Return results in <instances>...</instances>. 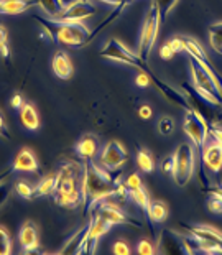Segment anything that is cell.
Listing matches in <instances>:
<instances>
[{
    "label": "cell",
    "instance_id": "obj_4",
    "mask_svg": "<svg viewBox=\"0 0 222 255\" xmlns=\"http://www.w3.org/2000/svg\"><path fill=\"white\" fill-rule=\"evenodd\" d=\"M160 26L161 25H160L158 10H156L155 3H151L147 15H145V18H143L142 31H140V41H138V56L145 59V61H148L150 53L153 50Z\"/></svg>",
    "mask_w": 222,
    "mask_h": 255
},
{
    "label": "cell",
    "instance_id": "obj_23",
    "mask_svg": "<svg viewBox=\"0 0 222 255\" xmlns=\"http://www.w3.org/2000/svg\"><path fill=\"white\" fill-rule=\"evenodd\" d=\"M209 45L216 53L222 55V21H216L209 26Z\"/></svg>",
    "mask_w": 222,
    "mask_h": 255
},
{
    "label": "cell",
    "instance_id": "obj_35",
    "mask_svg": "<svg viewBox=\"0 0 222 255\" xmlns=\"http://www.w3.org/2000/svg\"><path fill=\"white\" fill-rule=\"evenodd\" d=\"M150 73H147V71L138 73L137 78H135V84H137L138 88H148V86L151 84V76H150Z\"/></svg>",
    "mask_w": 222,
    "mask_h": 255
},
{
    "label": "cell",
    "instance_id": "obj_21",
    "mask_svg": "<svg viewBox=\"0 0 222 255\" xmlns=\"http://www.w3.org/2000/svg\"><path fill=\"white\" fill-rule=\"evenodd\" d=\"M89 226L83 227V229H81L78 234H76L74 237H71V241H68L66 246H64L61 251H59V254H81L84 242H86V237H88Z\"/></svg>",
    "mask_w": 222,
    "mask_h": 255
},
{
    "label": "cell",
    "instance_id": "obj_26",
    "mask_svg": "<svg viewBox=\"0 0 222 255\" xmlns=\"http://www.w3.org/2000/svg\"><path fill=\"white\" fill-rule=\"evenodd\" d=\"M137 163L138 168L142 170L143 173H151L155 170V161H153V156L148 150L145 148H140L138 153H137Z\"/></svg>",
    "mask_w": 222,
    "mask_h": 255
},
{
    "label": "cell",
    "instance_id": "obj_42",
    "mask_svg": "<svg viewBox=\"0 0 222 255\" xmlns=\"http://www.w3.org/2000/svg\"><path fill=\"white\" fill-rule=\"evenodd\" d=\"M160 56H161V59H165V61H168V59H171L173 56H175V53H173V51H171V48L165 43V45L160 48Z\"/></svg>",
    "mask_w": 222,
    "mask_h": 255
},
{
    "label": "cell",
    "instance_id": "obj_39",
    "mask_svg": "<svg viewBox=\"0 0 222 255\" xmlns=\"http://www.w3.org/2000/svg\"><path fill=\"white\" fill-rule=\"evenodd\" d=\"M112 251H113V254H118V255H128L130 254V247H128L127 242L117 241L115 244H113Z\"/></svg>",
    "mask_w": 222,
    "mask_h": 255
},
{
    "label": "cell",
    "instance_id": "obj_8",
    "mask_svg": "<svg viewBox=\"0 0 222 255\" xmlns=\"http://www.w3.org/2000/svg\"><path fill=\"white\" fill-rule=\"evenodd\" d=\"M188 232L199 244V252L222 254V232L214 226H186Z\"/></svg>",
    "mask_w": 222,
    "mask_h": 255
},
{
    "label": "cell",
    "instance_id": "obj_47",
    "mask_svg": "<svg viewBox=\"0 0 222 255\" xmlns=\"http://www.w3.org/2000/svg\"><path fill=\"white\" fill-rule=\"evenodd\" d=\"M7 38H8L7 30H5V26L0 25V45H3V43H7Z\"/></svg>",
    "mask_w": 222,
    "mask_h": 255
},
{
    "label": "cell",
    "instance_id": "obj_22",
    "mask_svg": "<svg viewBox=\"0 0 222 255\" xmlns=\"http://www.w3.org/2000/svg\"><path fill=\"white\" fill-rule=\"evenodd\" d=\"M148 218L151 219V222H163L166 221L168 214H170V209H168L166 203H163V201H150L148 204Z\"/></svg>",
    "mask_w": 222,
    "mask_h": 255
},
{
    "label": "cell",
    "instance_id": "obj_50",
    "mask_svg": "<svg viewBox=\"0 0 222 255\" xmlns=\"http://www.w3.org/2000/svg\"><path fill=\"white\" fill-rule=\"evenodd\" d=\"M3 3V0H0V5H2Z\"/></svg>",
    "mask_w": 222,
    "mask_h": 255
},
{
    "label": "cell",
    "instance_id": "obj_17",
    "mask_svg": "<svg viewBox=\"0 0 222 255\" xmlns=\"http://www.w3.org/2000/svg\"><path fill=\"white\" fill-rule=\"evenodd\" d=\"M53 73H55L59 79H69L73 76V63L69 59L68 53L64 51H56L51 61Z\"/></svg>",
    "mask_w": 222,
    "mask_h": 255
},
{
    "label": "cell",
    "instance_id": "obj_9",
    "mask_svg": "<svg viewBox=\"0 0 222 255\" xmlns=\"http://www.w3.org/2000/svg\"><path fill=\"white\" fill-rule=\"evenodd\" d=\"M127 160H128V151L125 150V146L120 142H117V140H111V142H107L104 148H102L101 165L106 166L107 170H111V171L120 170V168L127 163Z\"/></svg>",
    "mask_w": 222,
    "mask_h": 255
},
{
    "label": "cell",
    "instance_id": "obj_31",
    "mask_svg": "<svg viewBox=\"0 0 222 255\" xmlns=\"http://www.w3.org/2000/svg\"><path fill=\"white\" fill-rule=\"evenodd\" d=\"M208 209L214 214H221L222 213V198L218 196V194H209Z\"/></svg>",
    "mask_w": 222,
    "mask_h": 255
},
{
    "label": "cell",
    "instance_id": "obj_30",
    "mask_svg": "<svg viewBox=\"0 0 222 255\" xmlns=\"http://www.w3.org/2000/svg\"><path fill=\"white\" fill-rule=\"evenodd\" d=\"M12 252V237L8 231L0 226V255H8Z\"/></svg>",
    "mask_w": 222,
    "mask_h": 255
},
{
    "label": "cell",
    "instance_id": "obj_33",
    "mask_svg": "<svg viewBox=\"0 0 222 255\" xmlns=\"http://www.w3.org/2000/svg\"><path fill=\"white\" fill-rule=\"evenodd\" d=\"M166 45L171 48V51L175 53H183L185 51V43H183V36H173L171 40L166 41Z\"/></svg>",
    "mask_w": 222,
    "mask_h": 255
},
{
    "label": "cell",
    "instance_id": "obj_38",
    "mask_svg": "<svg viewBox=\"0 0 222 255\" xmlns=\"http://www.w3.org/2000/svg\"><path fill=\"white\" fill-rule=\"evenodd\" d=\"M209 133L213 135V138L216 140V142H218L219 145H222V127H219L216 122L209 124Z\"/></svg>",
    "mask_w": 222,
    "mask_h": 255
},
{
    "label": "cell",
    "instance_id": "obj_29",
    "mask_svg": "<svg viewBox=\"0 0 222 255\" xmlns=\"http://www.w3.org/2000/svg\"><path fill=\"white\" fill-rule=\"evenodd\" d=\"M15 191L18 193L20 198H23L26 201H31V199L35 198V188H31V184L23 181V180H20V181L15 183Z\"/></svg>",
    "mask_w": 222,
    "mask_h": 255
},
{
    "label": "cell",
    "instance_id": "obj_20",
    "mask_svg": "<svg viewBox=\"0 0 222 255\" xmlns=\"http://www.w3.org/2000/svg\"><path fill=\"white\" fill-rule=\"evenodd\" d=\"M20 121L23 124L25 128L28 130H36L40 127V116H38V111L35 109L33 104H23V107L20 109Z\"/></svg>",
    "mask_w": 222,
    "mask_h": 255
},
{
    "label": "cell",
    "instance_id": "obj_25",
    "mask_svg": "<svg viewBox=\"0 0 222 255\" xmlns=\"http://www.w3.org/2000/svg\"><path fill=\"white\" fill-rule=\"evenodd\" d=\"M55 188H56V175L45 176L40 183H38V186L35 188V198L51 194L53 191H55Z\"/></svg>",
    "mask_w": 222,
    "mask_h": 255
},
{
    "label": "cell",
    "instance_id": "obj_37",
    "mask_svg": "<svg viewBox=\"0 0 222 255\" xmlns=\"http://www.w3.org/2000/svg\"><path fill=\"white\" fill-rule=\"evenodd\" d=\"M137 252L142 254V255H151L155 252V247L151 246L148 241H145V239H143V241H140V244L137 246Z\"/></svg>",
    "mask_w": 222,
    "mask_h": 255
},
{
    "label": "cell",
    "instance_id": "obj_19",
    "mask_svg": "<svg viewBox=\"0 0 222 255\" xmlns=\"http://www.w3.org/2000/svg\"><path fill=\"white\" fill-rule=\"evenodd\" d=\"M36 5V0H3L0 5V13L5 15H20Z\"/></svg>",
    "mask_w": 222,
    "mask_h": 255
},
{
    "label": "cell",
    "instance_id": "obj_45",
    "mask_svg": "<svg viewBox=\"0 0 222 255\" xmlns=\"http://www.w3.org/2000/svg\"><path fill=\"white\" fill-rule=\"evenodd\" d=\"M99 2L109 3V5H112V7H118V5H128L130 0H99Z\"/></svg>",
    "mask_w": 222,
    "mask_h": 255
},
{
    "label": "cell",
    "instance_id": "obj_11",
    "mask_svg": "<svg viewBox=\"0 0 222 255\" xmlns=\"http://www.w3.org/2000/svg\"><path fill=\"white\" fill-rule=\"evenodd\" d=\"M111 222L104 219L99 213H96L94 219L91 221V226H89V232H88V237H86V242L83 246V251L81 254H94L96 249H97V242L99 239L107 234L111 229Z\"/></svg>",
    "mask_w": 222,
    "mask_h": 255
},
{
    "label": "cell",
    "instance_id": "obj_27",
    "mask_svg": "<svg viewBox=\"0 0 222 255\" xmlns=\"http://www.w3.org/2000/svg\"><path fill=\"white\" fill-rule=\"evenodd\" d=\"M176 2L178 0H153V3L156 5V10H158V15H160V25H163L166 21L168 15H170Z\"/></svg>",
    "mask_w": 222,
    "mask_h": 255
},
{
    "label": "cell",
    "instance_id": "obj_51",
    "mask_svg": "<svg viewBox=\"0 0 222 255\" xmlns=\"http://www.w3.org/2000/svg\"><path fill=\"white\" fill-rule=\"evenodd\" d=\"M130 2H132V0H130Z\"/></svg>",
    "mask_w": 222,
    "mask_h": 255
},
{
    "label": "cell",
    "instance_id": "obj_48",
    "mask_svg": "<svg viewBox=\"0 0 222 255\" xmlns=\"http://www.w3.org/2000/svg\"><path fill=\"white\" fill-rule=\"evenodd\" d=\"M208 194H218V196L222 198V186H216V188H209V189H204Z\"/></svg>",
    "mask_w": 222,
    "mask_h": 255
},
{
    "label": "cell",
    "instance_id": "obj_28",
    "mask_svg": "<svg viewBox=\"0 0 222 255\" xmlns=\"http://www.w3.org/2000/svg\"><path fill=\"white\" fill-rule=\"evenodd\" d=\"M128 196L130 199L133 201L135 204L138 206V208H142L143 211H147L148 209V204H150V196H148V193L145 191V188H138V189H133V191H130L128 193Z\"/></svg>",
    "mask_w": 222,
    "mask_h": 255
},
{
    "label": "cell",
    "instance_id": "obj_12",
    "mask_svg": "<svg viewBox=\"0 0 222 255\" xmlns=\"http://www.w3.org/2000/svg\"><path fill=\"white\" fill-rule=\"evenodd\" d=\"M97 13V7L94 3H91V0H78L73 5H69L63 10V13L55 20L63 21H83L86 18L93 17Z\"/></svg>",
    "mask_w": 222,
    "mask_h": 255
},
{
    "label": "cell",
    "instance_id": "obj_5",
    "mask_svg": "<svg viewBox=\"0 0 222 255\" xmlns=\"http://www.w3.org/2000/svg\"><path fill=\"white\" fill-rule=\"evenodd\" d=\"M101 56L112 59V61H117V63L130 64V66H135V68L142 69V71H147V73L151 71L148 66V61H145V59L140 58L138 53L130 51L122 41L117 40V38H111V40L106 43V46L101 50Z\"/></svg>",
    "mask_w": 222,
    "mask_h": 255
},
{
    "label": "cell",
    "instance_id": "obj_40",
    "mask_svg": "<svg viewBox=\"0 0 222 255\" xmlns=\"http://www.w3.org/2000/svg\"><path fill=\"white\" fill-rule=\"evenodd\" d=\"M10 191H12V188L8 186V184H0V208L5 204V201L8 199V196H10Z\"/></svg>",
    "mask_w": 222,
    "mask_h": 255
},
{
    "label": "cell",
    "instance_id": "obj_43",
    "mask_svg": "<svg viewBox=\"0 0 222 255\" xmlns=\"http://www.w3.org/2000/svg\"><path fill=\"white\" fill-rule=\"evenodd\" d=\"M151 107L150 106H147V104H143V106H140V109H138V117L140 119H145V121H147V119H151Z\"/></svg>",
    "mask_w": 222,
    "mask_h": 255
},
{
    "label": "cell",
    "instance_id": "obj_13",
    "mask_svg": "<svg viewBox=\"0 0 222 255\" xmlns=\"http://www.w3.org/2000/svg\"><path fill=\"white\" fill-rule=\"evenodd\" d=\"M158 252L160 254H188L185 242H183V236L176 234V232H173V231H168V229L161 232Z\"/></svg>",
    "mask_w": 222,
    "mask_h": 255
},
{
    "label": "cell",
    "instance_id": "obj_16",
    "mask_svg": "<svg viewBox=\"0 0 222 255\" xmlns=\"http://www.w3.org/2000/svg\"><path fill=\"white\" fill-rule=\"evenodd\" d=\"M13 171H25V173H36L38 161L35 153L30 148H21L13 160Z\"/></svg>",
    "mask_w": 222,
    "mask_h": 255
},
{
    "label": "cell",
    "instance_id": "obj_3",
    "mask_svg": "<svg viewBox=\"0 0 222 255\" xmlns=\"http://www.w3.org/2000/svg\"><path fill=\"white\" fill-rule=\"evenodd\" d=\"M189 68H191L193 86L196 91L206 97L211 104L216 107H222V79L219 74L211 73L206 69L198 59L189 56Z\"/></svg>",
    "mask_w": 222,
    "mask_h": 255
},
{
    "label": "cell",
    "instance_id": "obj_2",
    "mask_svg": "<svg viewBox=\"0 0 222 255\" xmlns=\"http://www.w3.org/2000/svg\"><path fill=\"white\" fill-rule=\"evenodd\" d=\"M43 26V31L53 41L63 43L66 46L81 48L91 41V30L83 21H63L55 18H43L40 15L33 17Z\"/></svg>",
    "mask_w": 222,
    "mask_h": 255
},
{
    "label": "cell",
    "instance_id": "obj_10",
    "mask_svg": "<svg viewBox=\"0 0 222 255\" xmlns=\"http://www.w3.org/2000/svg\"><path fill=\"white\" fill-rule=\"evenodd\" d=\"M97 213H99L104 219L109 221L112 226L113 224H127V226L137 227V229L142 227V222L138 219H133L132 216L125 214L120 209V206L112 203V201H101V203L97 204Z\"/></svg>",
    "mask_w": 222,
    "mask_h": 255
},
{
    "label": "cell",
    "instance_id": "obj_18",
    "mask_svg": "<svg viewBox=\"0 0 222 255\" xmlns=\"http://www.w3.org/2000/svg\"><path fill=\"white\" fill-rule=\"evenodd\" d=\"M97 150H99V142H97L94 135H84L78 142V145H76V151H78V155L83 160L94 158Z\"/></svg>",
    "mask_w": 222,
    "mask_h": 255
},
{
    "label": "cell",
    "instance_id": "obj_49",
    "mask_svg": "<svg viewBox=\"0 0 222 255\" xmlns=\"http://www.w3.org/2000/svg\"><path fill=\"white\" fill-rule=\"evenodd\" d=\"M59 2H61L63 7L66 8V7H69V5H73L74 2H78V0H59Z\"/></svg>",
    "mask_w": 222,
    "mask_h": 255
},
{
    "label": "cell",
    "instance_id": "obj_15",
    "mask_svg": "<svg viewBox=\"0 0 222 255\" xmlns=\"http://www.w3.org/2000/svg\"><path fill=\"white\" fill-rule=\"evenodd\" d=\"M20 246L23 249V252L31 254L38 249V229L33 221H25L23 226L20 229L18 234Z\"/></svg>",
    "mask_w": 222,
    "mask_h": 255
},
{
    "label": "cell",
    "instance_id": "obj_6",
    "mask_svg": "<svg viewBox=\"0 0 222 255\" xmlns=\"http://www.w3.org/2000/svg\"><path fill=\"white\" fill-rule=\"evenodd\" d=\"M175 170L173 180L178 186H185L194 173V148L191 143H181L175 151Z\"/></svg>",
    "mask_w": 222,
    "mask_h": 255
},
{
    "label": "cell",
    "instance_id": "obj_46",
    "mask_svg": "<svg viewBox=\"0 0 222 255\" xmlns=\"http://www.w3.org/2000/svg\"><path fill=\"white\" fill-rule=\"evenodd\" d=\"M0 56L3 59H7L10 56V48H8V43H3V45H0Z\"/></svg>",
    "mask_w": 222,
    "mask_h": 255
},
{
    "label": "cell",
    "instance_id": "obj_44",
    "mask_svg": "<svg viewBox=\"0 0 222 255\" xmlns=\"http://www.w3.org/2000/svg\"><path fill=\"white\" fill-rule=\"evenodd\" d=\"M0 137H3L5 140H8V130H7V124L3 121V116L0 114Z\"/></svg>",
    "mask_w": 222,
    "mask_h": 255
},
{
    "label": "cell",
    "instance_id": "obj_34",
    "mask_svg": "<svg viewBox=\"0 0 222 255\" xmlns=\"http://www.w3.org/2000/svg\"><path fill=\"white\" fill-rule=\"evenodd\" d=\"M125 186L128 189V193H130V191H133V189L142 188L143 183H142V180H140V176L137 175V173H132V175H130L125 180Z\"/></svg>",
    "mask_w": 222,
    "mask_h": 255
},
{
    "label": "cell",
    "instance_id": "obj_36",
    "mask_svg": "<svg viewBox=\"0 0 222 255\" xmlns=\"http://www.w3.org/2000/svg\"><path fill=\"white\" fill-rule=\"evenodd\" d=\"M173 170H175V156H165L163 161H161V171L165 175H173Z\"/></svg>",
    "mask_w": 222,
    "mask_h": 255
},
{
    "label": "cell",
    "instance_id": "obj_24",
    "mask_svg": "<svg viewBox=\"0 0 222 255\" xmlns=\"http://www.w3.org/2000/svg\"><path fill=\"white\" fill-rule=\"evenodd\" d=\"M36 5L40 8H43V12L50 18H58L64 10L59 0H36Z\"/></svg>",
    "mask_w": 222,
    "mask_h": 255
},
{
    "label": "cell",
    "instance_id": "obj_41",
    "mask_svg": "<svg viewBox=\"0 0 222 255\" xmlns=\"http://www.w3.org/2000/svg\"><path fill=\"white\" fill-rule=\"evenodd\" d=\"M23 104H25V102H23V97H21V94H20V92H17V94H13L12 96V99H10V106H12L13 107V109H21V107H23Z\"/></svg>",
    "mask_w": 222,
    "mask_h": 255
},
{
    "label": "cell",
    "instance_id": "obj_7",
    "mask_svg": "<svg viewBox=\"0 0 222 255\" xmlns=\"http://www.w3.org/2000/svg\"><path fill=\"white\" fill-rule=\"evenodd\" d=\"M183 130L188 135V138L191 140V143L201 151L209 137L208 121L194 109H188L185 114V119H183Z\"/></svg>",
    "mask_w": 222,
    "mask_h": 255
},
{
    "label": "cell",
    "instance_id": "obj_32",
    "mask_svg": "<svg viewBox=\"0 0 222 255\" xmlns=\"http://www.w3.org/2000/svg\"><path fill=\"white\" fill-rule=\"evenodd\" d=\"M158 130L161 135H170L175 130V122H173L171 117H161L158 122Z\"/></svg>",
    "mask_w": 222,
    "mask_h": 255
},
{
    "label": "cell",
    "instance_id": "obj_1",
    "mask_svg": "<svg viewBox=\"0 0 222 255\" xmlns=\"http://www.w3.org/2000/svg\"><path fill=\"white\" fill-rule=\"evenodd\" d=\"M118 183H120L118 181V175H111V170H107L102 165L94 163L93 158L84 160L83 178H81L84 214H88L101 201L111 198Z\"/></svg>",
    "mask_w": 222,
    "mask_h": 255
},
{
    "label": "cell",
    "instance_id": "obj_14",
    "mask_svg": "<svg viewBox=\"0 0 222 255\" xmlns=\"http://www.w3.org/2000/svg\"><path fill=\"white\" fill-rule=\"evenodd\" d=\"M201 156L204 165L211 171L218 173L222 170V145H219L214 140V143H206L201 150Z\"/></svg>",
    "mask_w": 222,
    "mask_h": 255
}]
</instances>
